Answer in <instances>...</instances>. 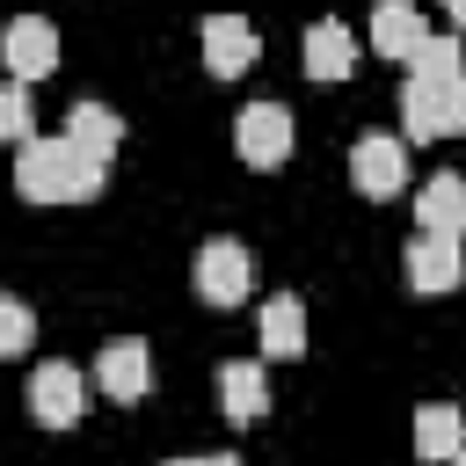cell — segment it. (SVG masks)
I'll return each mask as SVG.
<instances>
[{
    "label": "cell",
    "instance_id": "6da1fadb",
    "mask_svg": "<svg viewBox=\"0 0 466 466\" xmlns=\"http://www.w3.org/2000/svg\"><path fill=\"white\" fill-rule=\"evenodd\" d=\"M15 189L29 204H87V197H102V160H87L66 131L29 138V146H15Z\"/></svg>",
    "mask_w": 466,
    "mask_h": 466
},
{
    "label": "cell",
    "instance_id": "7a4b0ae2",
    "mask_svg": "<svg viewBox=\"0 0 466 466\" xmlns=\"http://www.w3.org/2000/svg\"><path fill=\"white\" fill-rule=\"evenodd\" d=\"M29 415H36L44 430H73V422L87 415V379H80L73 364H36V371H29Z\"/></svg>",
    "mask_w": 466,
    "mask_h": 466
},
{
    "label": "cell",
    "instance_id": "3957f363",
    "mask_svg": "<svg viewBox=\"0 0 466 466\" xmlns=\"http://www.w3.org/2000/svg\"><path fill=\"white\" fill-rule=\"evenodd\" d=\"M459 277H466V240H451V233H415L408 240V291L444 299Z\"/></svg>",
    "mask_w": 466,
    "mask_h": 466
},
{
    "label": "cell",
    "instance_id": "277c9868",
    "mask_svg": "<svg viewBox=\"0 0 466 466\" xmlns=\"http://www.w3.org/2000/svg\"><path fill=\"white\" fill-rule=\"evenodd\" d=\"M248 284H255V255H248L240 240L197 248V291H204V306H240Z\"/></svg>",
    "mask_w": 466,
    "mask_h": 466
},
{
    "label": "cell",
    "instance_id": "5b68a950",
    "mask_svg": "<svg viewBox=\"0 0 466 466\" xmlns=\"http://www.w3.org/2000/svg\"><path fill=\"white\" fill-rule=\"evenodd\" d=\"M0 58H7V73L29 87V80L58 73V29H51L44 15H15V22H7V36H0Z\"/></svg>",
    "mask_w": 466,
    "mask_h": 466
},
{
    "label": "cell",
    "instance_id": "8992f818",
    "mask_svg": "<svg viewBox=\"0 0 466 466\" xmlns=\"http://www.w3.org/2000/svg\"><path fill=\"white\" fill-rule=\"evenodd\" d=\"M350 182H357L364 197H400V189H408V146L386 138V131L357 138V146H350Z\"/></svg>",
    "mask_w": 466,
    "mask_h": 466
},
{
    "label": "cell",
    "instance_id": "52a82bcc",
    "mask_svg": "<svg viewBox=\"0 0 466 466\" xmlns=\"http://www.w3.org/2000/svg\"><path fill=\"white\" fill-rule=\"evenodd\" d=\"M233 138H240L248 167H277V160H291V109L284 102H248Z\"/></svg>",
    "mask_w": 466,
    "mask_h": 466
},
{
    "label": "cell",
    "instance_id": "ba28073f",
    "mask_svg": "<svg viewBox=\"0 0 466 466\" xmlns=\"http://www.w3.org/2000/svg\"><path fill=\"white\" fill-rule=\"evenodd\" d=\"M95 386H102L109 400H146V386H153V357H146V342H138V335L102 342V357H95Z\"/></svg>",
    "mask_w": 466,
    "mask_h": 466
},
{
    "label": "cell",
    "instance_id": "9c48e42d",
    "mask_svg": "<svg viewBox=\"0 0 466 466\" xmlns=\"http://www.w3.org/2000/svg\"><path fill=\"white\" fill-rule=\"evenodd\" d=\"M255 58H262L255 22H240V15H211V22H204V66H211L218 80H240Z\"/></svg>",
    "mask_w": 466,
    "mask_h": 466
},
{
    "label": "cell",
    "instance_id": "30bf717a",
    "mask_svg": "<svg viewBox=\"0 0 466 466\" xmlns=\"http://www.w3.org/2000/svg\"><path fill=\"white\" fill-rule=\"evenodd\" d=\"M415 226L422 233H466V175H451V167H437L422 189H415Z\"/></svg>",
    "mask_w": 466,
    "mask_h": 466
},
{
    "label": "cell",
    "instance_id": "8fae6325",
    "mask_svg": "<svg viewBox=\"0 0 466 466\" xmlns=\"http://www.w3.org/2000/svg\"><path fill=\"white\" fill-rule=\"evenodd\" d=\"M430 29H422V7L415 0H371V51L379 58H400L408 66V51L422 44Z\"/></svg>",
    "mask_w": 466,
    "mask_h": 466
},
{
    "label": "cell",
    "instance_id": "7c38bea8",
    "mask_svg": "<svg viewBox=\"0 0 466 466\" xmlns=\"http://www.w3.org/2000/svg\"><path fill=\"white\" fill-rule=\"evenodd\" d=\"M400 116H408V146H430L451 131V87L437 80H408L400 87Z\"/></svg>",
    "mask_w": 466,
    "mask_h": 466
},
{
    "label": "cell",
    "instance_id": "4fadbf2b",
    "mask_svg": "<svg viewBox=\"0 0 466 466\" xmlns=\"http://www.w3.org/2000/svg\"><path fill=\"white\" fill-rule=\"evenodd\" d=\"M255 335H262V357H277V364H291V357H306V306L284 291V299H269L262 306V320H255Z\"/></svg>",
    "mask_w": 466,
    "mask_h": 466
},
{
    "label": "cell",
    "instance_id": "5bb4252c",
    "mask_svg": "<svg viewBox=\"0 0 466 466\" xmlns=\"http://www.w3.org/2000/svg\"><path fill=\"white\" fill-rule=\"evenodd\" d=\"M66 138H73L87 160H102V167H109V153L124 146V116H116V109H102V102H73V116H66Z\"/></svg>",
    "mask_w": 466,
    "mask_h": 466
},
{
    "label": "cell",
    "instance_id": "9a60e30c",
    "mask_svg": "<svg viewBox=\"0 0 466 466\" xmlns=\"http://www.w3.org/2000/svg\"><path fill=\"white\" fill-rule=\"evenodd\" d=\"M350 66H357V36L342 22H313L306 29V73L313 80H350Z\"/></svg>",
    "mask_w": 466,
    "mask_h": 466
},
{
    "label": "cell",
    "instance_id": "2e32d148",
    "mask_svg": "<svg viewBox=\"0 0 466 466\" xmlns=\"http://www.w3.org/2000/svg\"><path fill=\"white\" fill-rule=\"evenodd\" d=\"M415 451H422V459H437V466H451V459L466 451V415H459V408H444V400H430V408L415 415Z\"/></svg>",
    "mask_w": 466,
    "mask_h": 466
},
{
    "label": "cell",
    "instance_id": "e0dca14e",
    "mask_svg": "<svg viewBox=\"0 0 466 466\" xmlns=\"http://www.w3.org/2000/svg\"><path fill=\"white\" fill-rule=\"evenodd\" d=\"M218 400H226L233 422H262V408H269V379H262V364H226V371H218Z\"/></svg>",
    "mask_w": 466,
    "mask_h": 466
},
{
    "label": "cell",
    "instance_id": "ac0fdd59",
    "mask_svg": "<svg viewBox=\"0 0 466 466\" xmlns=\"http://www.w3.org/2000/svg\"><path fill=\"white\" fill-rule=\"evenodd\" d=\"M408 80H437V87H459V80H466L459 36H422V44L408 51Z\"/></svg>",
    "mask_w": 466,
    "mask_h": 466
},
{
    "label": "cell",
    "instance_id": "d6986e66",
    "mask_svg": "<svg viewBox=\"0 0 466 466\" xmlns=\"http://www.w3.org/2000/svg\"><path fill=\"white\" fill-rule=\"evenodd\" d=\"M29 342H36V313H29L22 299H0V364H7V357H22Z\"/></svg>",
    "mask_w": 466,
    "mask_h": 466
},
{
    "label": "cell",
    "instance_id": "ffe728a7",
    "mask_svg": "<svg viewBox=\"0 0 466 466\" xmlns=\"http://www.w3.org/2000/svg\"><path fill=\"white\" fill-rule=\"evenodd\" d=\"M0 138H7V146H29V87H22V80L0 87Z\"/></svg>",
    "mask_w": 466,
    "mask_h": 466
},
{
    "label": "cell",
    "instance_id": "44dd1931",
    "mask_svg": "<svg viewBox=\"0 0 466 466\" xmlns=\"http://www.w3.org/2000/svg\"><path fill=\"white\" fill-rule=\"evenodd\" d=\"M451 131H466V80L451 87Z\"/></svg>",
    "mask_w": 466,
    "mask_h": 466
},
{
    "label": "cell",
    "instance_id": "7402d4cb",
    "mask_svg": "<svg viewBox=\"0 0 466 466\" xmlns=\"http://www.w3.org/2000/svg\"><path fill=\"white\" fill-rule=\"evenodd\" d=\"M167 466H240L233 451H211V459H167Z\"/></svg>",
    "mask_w": 466,
    "mask_h": 466
},
{
    "label": "cell",
    "instance_id": "603a6c76",
    "mask_svg": "<svg viewBox=\"0 0 466 466\" xmlns=\"http://www.w3.org/2000/svg\"><path fill=\"white\" fill-rule=\"evenodd\" d=\"M444 7H451V22H459V29H466V0H444Z\"/></svg>",
    "mask_w": 466,
    "mask_h": 466
},
{
    "label": "cell",
    "instance_id": "cb8c5ba5",
    "mask_svg": "<svg viewBox=\"0 0 466 466\" xmlns=\"http://www.w3.org/2000/svg\"><path fill=\"white\" fill-rule=\"evenodd\" d=\"M451 466H466V451H459V459H451Z\"/></svg>",
    "mask_w": 466,
    "mask_h": 466
}]
</instances>
